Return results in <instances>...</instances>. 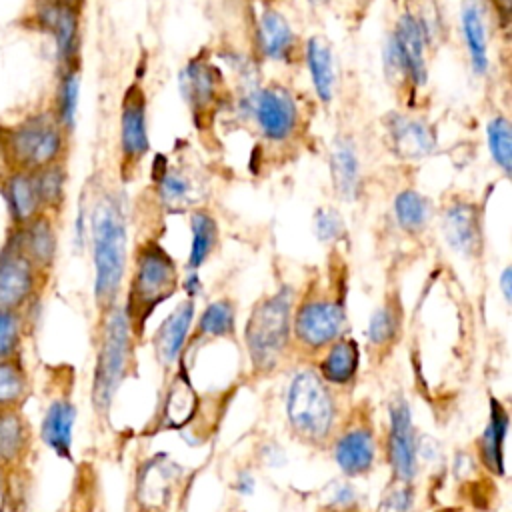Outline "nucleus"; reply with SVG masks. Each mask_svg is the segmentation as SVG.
I'll use <instances>...</instances> for the list:
<instances>
[{
  "mask_svg": "<svg viewBox=\"0 0 512 512\" xmlns=\"http://www.w3.org/2000/svg\"><path fill=\"white\" fill-rule=\"evenodd\" d=\"M346 294V260L334 250L324 268H318L302 290L296 292L292 308V354L312 362L328 344L346 334Z\"/></svg>",
  "mask_w": 512,
  "mask_h": 512,
  "instance_id": "obj_1",
  "label": "nucleus"
},
{
  "mask_svg": "<svg viewBox=\"0 0 512 512\" xmlns=\"http://www.w3.org/2000/svg\"><path fill=\"white\" fill-rule=\"evenodd\" d=\"M98 316L120 302L128 272V218L116 192H102L88 214Z\"/></svg>",
  "mask_w": 512,
  "mask_h": 512,
  "instance_id": "obj_2",
  "label": "nucleus"
},
{
  "mask_svg": "<svg viewBox=\"0 0 512 512\" xmlns=\"http://www.w3.org/2000/svg\"><path fill=\"white\" fill-rule=\"evenodd\" d=\"M340 390L322 380L312 364L294 372L284 398V416L290 436L312 450H328L346 410Z\"/></svg>",
  "mask_w": 512,
  "mask_h": 512,
  "instance_id": "obj_3",
  "label": "nucleus"
},
{
  "mask_svg": "<svg viewBox=\"0 0 512 512\" xmlns=\"http://www.w3.org/2000/svg\"><path fill=\"white\" fill-rule=\"evenodd\" d=\"M296 290L282 284L260 296L244 324V350L250 376L264 380L274 376L292 356V308Z\"/></svg>",
  "mask_w": 512,
  "mask_h": 512,
  "instance_id": "obj_4",
  "label": "nucleus"
},
{
  "mask_svg": "<svg viewBox=\"0 0 512 512\" xmlns=\"http://www.w3.org/2000/svg\"><path fill=\"white\" fill-rule=\"evenodd\" d=\"M180 268L156 238H144L132 252L128 286L120 304L136 344L142 342L150 316L180 288Z\"/></svg>",
  "mask_w": 512,
  "mask_h": 512,
  "instance_id": "obj_5",
  "label": "nucleus"
},
{
  "mask_svg": "<svg viewBox=\"0 0 512 512\" xmlns=\"http://www.w3.org/2000/svg\"><path fill=\"white\" fill-rule=\"evenodd\" d=\"M136 346L138 344L120 302L102 316H98V344L90 386V402L94 414L102 420H108L116 392L130 374Z\"/></svg>",
  "mask_w": 512,
  "mask_h": 512,
  "instance_id": "obj_6",
  "label": "nucleus"
},
{
  "mask_svg": "<svg viewBox=\"0 0 512 512\" xmlns=\"http://www.w3.org/2000/svg\"><path fill=\"white\" fill-rule=\"evenodd\" d=\"M332 460L348 478L368 476L378 460V432L366 400L346 408L328 446Z\"/></svg>",
  "mask_w": 512,
  "mask_h": 512,
  "instance_id": "obj_7",
  "label": "nucleus"
},
{
  "mask_svg": "<svg viewBox=\"0 0 512 512\" xmlns=\"http://www.w3.org/2000/svg\"><path fill=\"white\" fill-rule=\"evenodd\" d=\"M186 470L168 454L148 456L134 476L130 504L134 512H180L184 508Z\"/></svg>",
  "mask_w": 512,
  "mask_h": 512,
  "instance_id": "obj_8",
  "label": "nucleus"
},
{
  "mask_svg": "<svg viewBox=\"0 0 512 512\" xmlns=\"http://www.w3.org/2000/svg\"><path fill=\"white\" fill-rule=\"evenodd\" d=\"M64 128L54 114H36L16 126L6 138V154L16 170L34 172L60 160Z\"/></svg>",
  "mask_w": 512,
  "mask_h": 512,
  "instance_id": "obj_9",
  "label": "nucleus"
},
{
  "mask_svg": "<svg viewBox=\"0 0 512 512\" xmlns=\"http://www.w3.org/2000/svg\"><path fill=\"white\" fill-rule=\"evenodd\" d=\"M384 456L390 476L412 482L418 472V438L412 410L402 394L388 402V428L384 438Z\"/></svg>",
  "mask_w": 512,
  "mask_h": 512,
  "instance_id": "obj_10",
  "label": "nucleus"
},
{
  "mask_svg": "<svg viewBox=\"0 0 512 512\" xmlns=\"http://www.w3.org/2000/svg\"><path fill=\"white\" fill-rule=\"evenodd\" d=\"M48 278L10 238L0 252V308L24 312L38 296L40 284Z\"/></svg>",
  "mask_w": 512,
  "mask_h": 512,
  "instance_id": "obj_11",
  "label": "nucleus"
},
{
  "mask_svg": "<svg viewBox=\"0 0 512 512\" xmlns=\"http://www.w3.org/2000/svg\"><path fill=\"white\" fill-rule=\"evenodd\" d=\"M248 108L270 142L292 138L298 128V106L294 96L282 86H266L248 98Z\"/></svg>",
  "mask_w": 512,
  "mask_h": 512,
  "instance_id": "obj_12",
  "label": "nucleus"
},
{
  "mask_svg": "<svg viewBox=\"0 0 512 512\" xmlns=\"http://www.w3.org/2000/svg\"><path fill=\"white\" fill-rule=\"evenodd\" d=\"M440 230L452 252L466 260L478 258L484 246L482 210L478 204L454 198L444 204L440 212Z\"/></svg>",
  "mask_w": 512,
  "mask_h": 512,
  "instance_id": "obj_13",
  "label": "nucleus"
},
{
  "mask_svg": "<svg viewBox=\"0 0 512 512\" xmlns=\"http://www.w3.org/2000/svg\"><path fill=\"white\" fill-rule=\"evenodd\" d=\"M194 314H196V300L188 296L160 322V326L152 334L154 358L166 378L182 362V354L192 330Z\"/></svg>",
  "mask_w": 512,
  "mask_h": 512,
  "instance_id": "obj_14",
  "label": "nucleus"
},
{
  "mask_svg": "<svg viewBox=\"0 0 512 512\" xmlns=\"http://www.w3.org/2000/svg\"><path fill=\"white\" fill-rule=\"evenodd\" d=\"M404 326V308L400 290L388 288L382 302L376 306L366 328V346L376 362H382L398 346Z\"/></svg>",
  "mask_w": 512,
  "mask_h": 512,
  "instance_id": "obj_15",
  "label": "nucleus"
},
{
  "mask_svg": "<svg viewBox=\"0 0 512 512\" xmlns=\"http://www.w3.org/2000/svg\"><path fill=\"white\" fill-rule=\"evenodd\" d=\"M150 148L146 126V96L138 84H132L122 100L120 114V152L126 166H136Z\"/></svg>",
  "mask_w": 512,
  "mask_h": 512,
  "instance_id": "obj_16",
  "label": "nucleus"
},
{
  "mask_svg": "<svg viewBox=\"0 0 512 512\" xmlns=\"http://www.w3.org/2000/svg\"><path fill=\"white\" fill-rule=\"evenodd\" d=\"M386 134L394 154L406 162L430 156L436 148V136L428 122L402 112H390L384 118Z\"/></svg>",
  "mask_w": 512,
  "mask_h": 512,
  "instance_id": "obj_17",
  "label": "nucleus"
},
{
  "mask_svg": "<svg viewBox=\"0 0 512 512\" xmlns=\"http://www.w3.org/2000/svg\"><path fill=\"white\" fill-rule=\"evenodd\" d=\"M190 330L182 362L212 340H236V302L230 296L212 300Z\"/></svg>",
  "mask_w": 512,
  "mask_h": 512,
  "instance_id": "obj_18",
  "label": "nucleus"
},
{
  "mask_svg": "<svg viewBox=\"0 0 512 512\" xmlns=\"http://www.w3.org/2000/svg\"><path fill=\"white\" fill-rule=\"evenodd\" d=\"M10 238L42 274H50L58 254V234L50 214L42 212L24 226H16Z\"/></svg>",
  "mask_w": 512,
  "mask_h": 512,
  "instance_id": "obj_19",
  "label": "nucleus"
},
{
  "mask_svg": "<svg viewBox=\"0 0 512 512\" xmlns=\"http://www.w3.org/2000/svg\"><path fill=\"white\" fill-rule=\"evenodd\" d=\"M310 364L316 368L324 382L336 390H346L354 384L358 374L360 346L352 336L342 334L332 344H328Z\"/></svg>",
  "mask_w": 512,
  "mask_h": 512,
  "instance_id": "obj_20",
  "label": "nucleus"
},
{
  "mask_svg": "<svg viewBox=\"0 0 512 512\" xmlns=\"http://www.w3.org/2000/svg\"><path fill=\"white\" fill-rule=\"evenodd\" d=\"M508 424H510L508 408L504 406V402L500 398L492 396L488 422L476 440V458H478L480 466L490 476H496V478H502L506 472L504 446H506Z\"/></svg>",
  "mask_w": 512,
  "mask_h": 512,
  "instance_id": "obj_21",
  "label": "nucleus"
},
{
  "mask_svg": "<svg viewBox=\"0 0 512 512\" xmlns=\"http://www.w3.org/2000/svg\"><path fill=\"white\" fill-rule=\"evenodd\" d=\"M74 424H76V404L68 394H60L52 398L44 410V416L40 422V440L58 458L72 460Z\"/></svg>",
  "mask_w": 512,
  "mask_h": 512,
  "instance_id": "obj_22",
  "label": "nucleus"
},
{
  "mask_svg": "<svg viewBox=\"0 0 512 512\" xmlns=\"http://www.w3.org/2000/svg\"><path fill=\"white\" fill-rule=\"evenodd\" d=\"M390 40L394 42L398 56L402 60L406 80L420 88L428 80V66H426V40L418 24L404 12L398 20L394 30L390 32Z\"/></svg>",
  "mask_w": 512,
  "mask_h": 512,
  "instance_id": "obj_23",
  "label": "nucleus"
},
{
  "mask_svg": "<svg viewBox=\"0 0 512 512\" xmlns=\"http://www.w3.org/2000/svg\"><path fill=\"white\" fill-rule=\"evenodd\" d=\"M40 20L54 34L58 58L66 66H74L80 44V24L76 4L66 0H50L40 10Z\"/></svg>",
  "mask_w": 512,
  "mask_h": 512,
  "instance_id": "obj_24",
  "label": "nucleus"
},
{
  "mask_svg": "<svg viewBox=\"0 0 512 512\" xmlns=\"http://www.w3.org/2000/svg\"><path fill=\"white\" fill-rule=\"evenodd\" d=\"M162 168L154 170V184H156V198L162 208L170 212L192 210L200 202V184L196 178L176 166H168L166 158L162 156Z\"/></svg>",
  "mask_w": 512,
  "mask_h": 512,
  "instance_id": "obj_25",
  "label": "nucleus"
},
{
  "mask_svg": "<svg viewBox=\"0 0 512 512\" xmlns=\"http://www.w3.org/2000/svg\"><path fill=\"white\" fill-rule=\"evenodd\" d=\"M32 448V426L22 408L0 410V464L14 472L18 470Z\"/></svg>",
  "mask_w": 512,
  "mask_h": 512,
  "instance_id": "obj_26",
  "label": "nucleus"
},
{
  "mask_svg": "<svg viewBox=\"0 0 512 512\" xmlns=\"http://www.w3.org/2000/svg\"><path fill=\"white\" fill-rule=\"evenodd\" d=\"M220 72L214 64L194 58L180 74V92L196 114L206 112L218 98Z\"/></svg>",
  "mask_w": 512,
  "mask_h": 512,
  "instance_id": "obj_27",
  "label": "nucleus"
},
{
  "mask_svg": "<svg viewBox=\"0 0 512 512\" xmlns=\"http://www.w3.org/2000/svg\"><path fill=\"white\" fill-rule=\"evenodd\" d=\"M330 178L336 194L354 202L360 192V160L354 142L348 136H336L330 146Z\"/></svg>",
  "mask_w": 512,
  "mask_h": 512,
  "instance_id": "obj_28",
  "label": "nucleus"
},
{
  "mask_svg": "<svg viewBox=\"0 0 512 512\" xmlns=\"http://www.w3.org/2000/svg\"><path fill=\"white\" fill-rule=\"evenodd\" d=\"M170 376L172 380L166 384L164 390L162 414L158 418V424L160 428H182L194 414L196 394L188 378L186 362H180Z\"/></svg>",
  "mask_w": 512,
  "mask_h": 512,
  "instance_id": "obj_29",
  "label": "nucleus"
},
{
  "mask_svg": "<svg viewBox=\"0 0 512 512\" xmlns=\"http://www.w3.org/2000/svg\"><path fill=\"white\" fill-rule=\"evenodd\" d=\"M460 24H462V40L466 44V52L472 64V70L482 76L488 70V34L484 12L478 0H462L460 8Z\"/></svg>",
  "mask_w": 512,
  "mask_h": 512,
  "instance_id": "obj_30",
  "label": "nucleus"
},
{
  "mask_svg": "<svg viewBox=\"0 0 512 512\" xmlns=\"http://www.w3.org/2000/svg\"><path fill=\"white\" fill-rule=\"evenodd\" d=\"M306 64L314 92L320 102L330 104L336 88L332 46L324 36H310L306 42Z\"/></svg>",
  "mask_w": 512,
  "mask_h": 512,
  "instance_id": "obj_31",
  "label": "nucleus"
},
{
  "mask_svg": "<svg viewBox=\"0 0 512 512\" xmlns=\"http://www.w3.org/2000/svg\"><path fill=\"white\" fill-rule=\"evenodd\" d=\"M218 222L206 208L190 212V250L184 264L186 272H198L218 246Z\"/></svg>",
  "mask_w": 512,
  "mask_h": 512,
  "instance_id": "obj_32",
  "label": "nucleus"
},
{
  "mask_svg": "<svg viewBox=\"0 0 512 512\" xmlns=\"http://www.w3.org/2000/svg\"><path fill=\"white\" fill-rule=\"evenodd\" d=\"M8 210L12 216V222L16 226H24L38 214H42L40 200L36 194L32 172L28 170H14L4 186Z\"/></svg>",
  "mask_w": 512,
  "mask_h": 512,
  "instance_id": "obj_33",
  "label": "nucleus"
},
{
  "mask_svg": "<svg viewBox=\"0 0 512 512\" xmlns=\"http://www.w3.org/2000/svg\"><path fill=\"white\" fill-rule=\"evenodd\" d=\"M258 42L266 58L284 60L294 46V30L278 10L266 8L258 18Z\"/></svg>",
  "mask_w": 512,
  "mask_h": 512,
  "instance_id": "obj_34",
  "label": "nucleus"
},
{
  "mask_svg": "<svg viewBox=\"0 0 512 512\" xmlns=\"http://www.w3.org/2000/svg\"><path fill=\"white\" fill-rule=\"evenodd\" d=\"M394 218L402 232L410 236L422 234L432 218V202L418 190L406 188L394 198Z\"/></svg>",
  "mask_w": 512,
  "mask_h": 512,
  "instance_id": "obj_35",
  "label": "nucleus"
},
{
  "mask_svg": "<svg viewBox=\"0 0 512 512\" xmlns=\"http://www.w3.org/2000/svg\"><path fill=\"white\" fill-rule=\"evenodd\" d=\"M32 390L22 356L0 360V410L22 408Z\"/></svg>",
  "mask_w": 512,
  "mask_h": 512,
  "instance_id": "obj_36",
  "label": "nucleus"
},
{
  "mask_svg": "<svg viewBox=\"0 0 512 512\" xmlns=\"http://www.w3.org/2000/svg\"><path fill=\"white\" fill-rule=\"evenodd\" d=\"M32 178H34V186H36V194H38L42 212L50 214V212L60 210V206L64 204V198H66V170L60 164V160L34 170Z\"/></svg>",
  "mask_w": 512,
  "mask_h": 512,
  "instance_id": "obj_37",
  "label": "nucleus"
},
{
  "mask_svg": "<svg viewBox=\"0 0 512 512\" xmlns=\"http://www.w3.org/2000/svg\"><path fill=\"white\" fill-rule=\"evenodd\" d=\"M486 142L494 164L504 172L510 174L512 168V124L506 116L496 114L486 124Z\"/></svg>",
  "mask_w": 512,
  "mask_h": 512,
  "instance_id": "obj_38",
  "label": "nucleus"
},
{
  "mask_svg": "<svg viewBox=\"0 0 512 512\" xmlns=\"http://www.w3.org/2000/svg\"><path fill=\"white\" fill-rule=\"evenodd\" d=\"M78 100H80V74L76 66H68L58 88V106H56V118L64 132H72L76 126V114H78Z\"/></svg>",
  "mask_w": 512,
  "mask_h": 512,
  "instance_id": "obj_39",
  "label": "nucleus"
},
{
  "mask_svg": "<svg viewBox=\"0 0 512 512\" xmlns=\"http://www.w3.org/2000/svg\"><path fill=\"white\" fill-rule=\"evenodd\" d=\"M26 316L20 310L0 308V360L22 354Z\"/></svg>",
  "mask_w": 512,
  "mask_h": 512,
  "instance_id": "obj_40",
  "label": "nucleus"
},
{
  "mask_svg": "<svg viewBox=\"0 0 512 512\" xmlns=\"http://www.w3.org/2000/svg\"><path fill=\"white\" fill-rule=\"evenodd\" d=\"M406 14L422 30L426 46L436 44L442 36V14L436 0H406Z\"/></svg>",
  "mask_w": 512,
  "mask_h": 512,
  "instance_id": "obj_41",
  "label": "nucleus"
},
{
  "mask_svg": "<svg viewBox=\"0 0 512 512\" xmlns=\"http://www.w3.org/2000/svg\"><path fill=\"white\" fill-rule=\"evenodd\" d=\"M414 498H416V490L412 482L390 476L386 488L378 498L376 512H412Z\"/></svg>",
  "mask_w": 512,
  "mask_h": 512,
  "instance_id": "obj_42",
  "label": "nucleus"
},
{
  "mask_svg": "<svg viewBox=\"0 0 512 512\" xmlns=\"http://www.w3.org/2000/svg\"><path fill=\"white\" fill-rule=\"evenodd\" d=\"M314 234L324 244H338L342 238H346V224L338 210L330 206H322L314 212Z\"/></svg>",
  "mask_w": 512,
  "mask_h": 512,
  "instance_id": "obj_43",
  "label": "nucleus"
},
{
  "mask_svg": "<svg viewBox=\"0 0 512 512\" xmlns=\"http://www.w3.org/2000/svg\"><path fill=\"white\" fill-rule=\"evenodd\" d=\"M326 498L320 502L322 512H356L358 496L352 484L348 482H332L326 486Z\"/></svg>",
  "mask_w": 512,
  "mask_h": 512,
  "instance_id": "obj_44",
  "label": "nucleus"
},
{
  "mask_svg": "<svg viewBox=\"0 0 512 512\" xmlns=\"http://www.w3.org/2000/svg\"><path fill=\"white\" fill-rule=\"evenodd\" d=\"M500 290H502V296L506 302L512 300V270L506 266L500 274Z\"/></svg>",
  "mask_w": 512,
  "mask_h": 512,
  "instance_id": "obj_45",
  "label": "nucleus"
},
{
  "mask_svg": "<svg viewBox=\"0 0 512 512\" xmlns=\"http://www.w3.org/2000/svg\"><path fill=\"white\" fill-rule=\"evenodd\" d=\"M8 470L0 464V504L6 502V496H8Z\"/></svg>",
  "mask_w": 512,
  "mask_h": 512,
  "instance_id": "obj_46",
  "label": "nucleus"
},
{
  "mask_svg": "<svg viewBox=\"0 0 512 512\" xmlns=\"http://www.w3.org/2000/svg\"><path fill=\"white\" fill-rule=\"evenodd\" d=\"M436 512H466L462 506H446V508H440Z\"/></svg>",
  "mask_w": 512,
  "mask_h": 512,
  "instance_id": "obj_47",
  "label": "nucleus"
},
{
  "mask_svg": "<svg viewBox=\"0 0 512 512\" xmlns=\"http://www.w3.org/2000/svg\"><path fill=\"white\" fill-rule=\"evenodd\" d=\"M0 512H16V510L4 502V504H0Z\"/></svg>",
  "mask_w": 512,
  "mask_h": 512,
  "instance_id": "obj_48",
  "label": "nucleus"
},
{
  "mask_svg": "<svg viewBox=\"0 0 512 512\" xmlns=\"http://www.w3.org/2000/svg\"><path fill=\"white\" fill-rule=\"evenodd\" d=\"M310 2H312V4H320L322 0H310Z\"/></svg>",
  "mask_w": 512,
  "mask_h": 512,
  "instance_id": "obj_49",
  "label": "nucleus"
},
{
  "mask_svg": "<svg viewBox=\"0 0 512 512\" xmlns=\"http://www.w3.org/2000/svg\"><path fill=\"white\" fill-rule=\"evenodd\" d=\"M66 2H70V4H76V2H78V0H66Z\"/></svg>",
  "mask_w": 512,
  "mask_h": 512,
  "instance_id": "obj_50",
  "label": "nucleus"
}]
</instances>
